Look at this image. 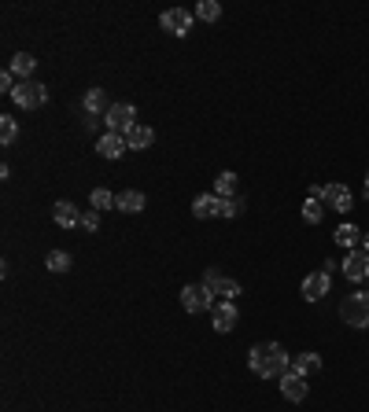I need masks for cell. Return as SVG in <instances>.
Listing matches in <instances>:
<instances>
[{
	"label": "cell",
	"instance_id": "ba28073f",
	"mask_svg": "<svg viewBox=\"0 0 369 412\" xmlns=\"http://www.w3.org/2000/svg\"><path fill=\"white\" fill-rule=\"evenodd\" d=\"M281 394L288 401H307V375H299L296 368H288L281 375Z\"/></svg>",
	"mask_w": 369,
	"mask_h": 412
},
{
	"label": "cell",
	"instance_id": "2e32d148",
	"mask_svg": "<svg viewBox=\"0 0 369 412\" xmlns=\"http://www.w3.org/2000/svg\"><path fill=\"white\" fill-rule=\"evenodd\" d=\"M126 147L130 144H126V137H119V133H104L100 140H96V151H100L104 158H119Z\"/></svg>",
	"mask_w": 369,
	"mask_h": 412
},
{
	"label": "cell",
	"instance_id": "f1b7e54d",
	"mask_svg": "<svg viewBox=\"0 0 369 412\" xmlns=\"http://www.w3.org/2000/svg\"><path fill=\"white\" fill-rule=\"evenodd\" d=\"M365 254H369V236H365Z\"/></svg>",
	"mask_w": 369,
	"mask_h": 412
},
{
	"label": "cell",
	"instance_id": "30bf717a",
	"mask_svg": "<svg viewBox=\"0 0 369 412\" xmlns=\"http://www.w3.org/2000/svg\"><path fill=\"white\" fill-rule=\"evenodd\" d=\"M329 284H332L329 273H310L307 280H303V299H307V302L325 299V294H329Z\"/></svg>",
	"mask_w": 369,
	"mask_h": 412
},
{
	"label": "cell",
	"instance_id": "83f0119b",
	"mask_svg": "<svg viewBox=\"0 0 369 412\" xmlns=\"http://www.w3.org/2000/svg\"><path fill=\"white\" fill-rule=\"evenodd\" d=\"M82 228H85V232H96V228H100V210L82 213Z\"/></svg>",
	"mask_w": 369,
	"mask_h": 412
},
{
	"label": "cell",
	"instance_id": "5bb4252c",
	"mask_svg": "<svg viewBox=\"0 0 369 412\" xmlns=\"http://www.w3.org/2000/svg\"><path fill=\"white\" fill-rule=\"evenodd\" d=\"M222 206H226V199H218V195H196L192 213L196 218H222Z\"/></svg>",
	"mask_w": 369,
	"mask_h": 412
},
{
	"label": "cell",
	"instance_id": "3957f363",
	"mask_svg": "<svg viewBox=\"0 0 369 412\" xmlns=\"http://www.w3.org/2000/svg\"><path fill=\"white\" fill-rule=\"evenodd\" d=\"M11 100L19 104L23 111H37V107L48 104V89L41 85V81H19L15 92H11Z\"/></svg>",
	"mask_w": 369,
	"mask_h": 412
},
{
	"label": "cell",
	"instance_id": "8992f818",
	"mask_svg": "<svg viewBox=\"0 0 369 412\" xmlns=\"http://www.w3.org/2000/svg\"><path fill=\"white\" fill-rule=\"evenodd\" d=\"M181 306L188 313H203V309H214V294L207 291L203 284H185L181 287Z\"/></svg>",
	"mask_w": 369,
	"mask_h": 412
},
{
	"label": "cell",
	"instance_id": "9c48e42d",
	"mask_svg": "<svg viewBox=\"0 0 369 412\" xmlns=\"http://www.w3.org/2000/svg\"><path fill=\"white\" fill-rule=\"evenodd\" d=\"M344 276L347 280H365L369 276V254L365 251H347V258H344Z\"/></svg>",
	"mask_w": 369,
	"mask_h": 412
},
{
	"label": "cell",
	"instance_id": "7402d4cb",
	"mask_svg": "<svg viewBox=\"0 0 369 412\" xmlns=\"http://www.w3.org/2000/svg\"><path fill=\"white\" fill-rule=\"evenodd\" d=\"M89 203H92V210H111V206H119V195H111V188H92Z\"/></svg>",
	"mask_w": 369,
	"mask_h": 412
},
{
	"label": "cell",
	"instance_id": "7c38bea8",
	"mask_svg": "<svg viewBox=\"0 0 369 412\" xmlns=\"http://www.w3.org/2000/svg\"><path fill=\"white\" fill-rule=\"evenodd\" d=\"M211 317H214V332L226 335V332H233V327H236V306L233 302H218L211 309Z\"/></svg>",
	"mask_w": 369,
	"mask_h": 412
},
{
	"label": "cell",
	"instance_id": "7a4b0ae2",
	"mask_svg": "<svg viewBox=\"0 0 369 412\" xmlns=\"http://www.w3.org/2000/svg\"><path fill=\"white\" fill-rule=\"evenodd\" d=\"M340 317H344V324H351V327H369V294H365V291L347 294L344 306H340Z\"/></svg>",
	"mask_w": 369,
	"mask_h": 412
},
{
	"label": "cell",
	"instance_id": "44dd1931",
	"mask_svg": "<svg viewBox=\"0 0 369 412\" xmlns=\"http://www.w3.org/2000/svg\"><path fill=\"white\" fill-rule=\"evenodd\" d=\"M192 15H196L200 23H218L222 19V4L218 0H200V4L192 8Z\"/></svg>",
	"mask_w": 369,
	"mask_h": 412
},
{
	"label": "cell",
	"instance_id": "5b68a950",
	"mask_svg": "<svg viewBox=\"0 0 369 412\" xmlns=\"http://www.w3.org/2000/svg\"><path fill=\"white\" fill-rule=\"evenodd\" d=\"M192 23H196V15L185 11V8H170V11L159 15V26H163L167 34H174V37H185L192 30Z\"/></svg>",
	"mask_w": 369,
	"mask_h": 412
},
{
	"label": "cell",
	"instance_id": "cb8c5ba5",
	"mask_svg": "<svg viewBox=\"0 0 369 412\" xmlns=\"http://www.w3.org/2000/svg\"><path fill=\"white\" fill-rule=\"evenodd\" d=\"M15 140H19V122H15V118H8V114H4V118H0V144H4V147H11Z\"/></svg>",
	"mask_w": 369,
	"mask_h": 412
},
{
	"label": "cell",
	"instance_id": "4fadbf2b",
	"mask_svg": "<svg viewBox=\"0 0 369 412\" xmlns=\"http://www.w3.org/2000/svg\"><path fill=\"white\" fill-rule=\"evenodd\" d=\"M322 203H329L332 210H351V188L347 185H325L322 188Z\"/></svg>",
	"mask_w": 369,
	"mask_h": 412
},
{
	"label": "cell",
	"instance_id": "d6986e66",
	"mask_svg": "<svg viewBox=\"0 0 369 412\" xmlns=\"http://www.w3.org/2000/svg\"><path fill=\"white\" fill-rule=\"evenodd\" d=\"M119 210L122 213H140L144 210V192H137V188L119 192Z\"/></svg>",
	"mask_w": 369,
	"mask_h": 412
},
{
	"label": "cell",
	"instance_id": "484cf974",
	"mask_svg": "<svg viewBox=\"0 0 369 412\" xmlns=\"http://www.w3.org/2000/svg\"><path fill=\"white\" fill-rule=\"evenodd\" d=\"M358 236H362V232H358L355 225H340V228H336V243H340V246H347V251L358 243Z\"/></svg>",
	"mask_w": 369,
	"mask_h": 412
},
{
	"label": "cell",
	"instance_id": "ffe728a7",
	"mask_svg": "<svg viewBox=\"0 0 369 412\" xmlns=\"http://www.w3.org/2000/svg\"><path fill=\"white\" fill-rule=\"evenodd\" d=\"M292 368L299 375H314V372H322V357H317V354H296L292 357Z\"/></svg>",
	"mask_w": 369,
	"mask_h": 412
},
{
	"label": "cell",
	"instance_id": "9a60e30c",
	"mask_svg": "<svg viewBox=\"0 0 369 412\" xmlns=\"http://www.w3.org/2000/svg\"><path fill=\"white\" fill-rule=\"evenodd\" d=\"M52 218H56V225H59V228H74V225H82V213H78V206H74V203H67V199H59V203L52 206Z\"/></svg>",
	"mask_w": 369,
	"mask_h": 412
},
{
	"label": "cell",
	"instance_id": "f546056e",
	"mask_svg": "<svg viewBox=\"0 0 369 412\" xmlns=\"http://www.w3.org/2000/svg\"><path fill=\"white\" fill-rule=\"evenodd\" d=\"M365 192H369V173H365Z\"/></svg>",
	"mask_w": 369,
	"mask_h": 412
},
{
	"label": "cell",
	"instance_id": "d4e9b609",
	"mask_svg": "<svg viewBox=\"0 0 369 412\" xmlns=\"http://www.w3.org/2000/svg\"><path fill=\"white\" fill-rule=\"evenodd\" d=\"M44 266H48V273H67V269H71V254H67V251H52Z\"/></svg>",
	"mask_w": 369,
	"mask_h": 412
},
{
	"label": "cell",
	"instance_id": "277c9868",
	"mask_svg": "<svg viewBox=\"0 0 369 412\" xmlns=\"http://www.w3.org/2000/svg\"><path fill=\"white\" fill-rule=\"evenodd\" d=\"M107 133H119V137H126L130 129L137 125V111H133V104H115L107 111Z\"/></svg>",
	"mask_w": 369,
	"mask_h": 412
},
{
	"label": "cell",
	"instance_id": "ac0fdd59",
	"mask_svg": "<svg viewBox=\"0 0 369 412\" xmlns=\"http://www.w3.org/2000/svg\"><path fill=\"white\" fill-rule=\"evenodd\" d=\"M15 77H19V81H34V70H37V59L34 56H30V52H19V56H15L11 59V67H8Z\"/></svg>",
	"mask_w": 369,
	"mask_h": 412
},
{
	"label": "cell",
	"instance_id": "52a82bcc",
	"mask_svg": "<svg viewBox=\"0 0 369 412\" xmlns=\"http://www.w3.org/2000/svg\"><path fill=\"white\" fill-rule=\"evenodd\" d=\"M203 287L211 291V294H222V302H233L236 294H240V284H236V280L222 276L218 269H207V273H203Z\"/></svg>",
	"mask_w": 369,
	"mask_h": 412
},
{
	"label": "cell",
	"instance_id": "4316f807",
	"mask_svg": "<svg viewBox=\"0 0 369 412\" xmlns=\"http://www.w3.org/2000/svg\"><path fill=\"white\" fill-rule=\"evenodd\" d=\"M303 221H307V225L322 221V206H317V199H307V206H303Z\"/></svg>",
	"mask_w": 369,
	"mask_h": 412
},
{
	"label": "cell",
	"instance_id": "e0dca14e",
	"mask_svg": "<svg viewBox=\"0 0 369 412\" xmlns=\"http://www.w3.org/2000/svg\"><path fill=\"white\" fill-rule=\"evenodd\" d=\"M126 144H130L133 151H144V147H152V144H155V129L137 122V125L130 129V133H126Z\"/></svg>",
	"mask_w": 369,
	"mask_h": 412
},
{
	"label": "cell",
	"instance_id": "603a6c76",
	"mask_svg": "<svg viewBox=\"0 0 369 412\" xmlns=\"http://www.w3.org/2000/svg\"><path fill=\"white\" fill-rule=\"evenodd\" d=\"M236 192V173H218L214 177V195H218V199H229V195Z\"/></svg>",
	"mask_w": 369,
	"mask_h": 412
},
{
	"label": "cell",
	"instance_id": "8fae6325",
	"mask_svg": "<svg viewBox=\"0 0 369 412\" xmlns=\"http://www.w3.org/2000/svg\"><path fill=\"white\" fill-rule=\"evenodd\" d=\"M82 107H85V114H92V118H107V111L115 107L107 100V92L104 89H89L85 92V100H82Z\"/></svg>",
	"mask_w": 369,
	"mask_h": 412
},
{
	"label": "cell",
	"instance_id": "6da1fadb",
	"mask_svg": "<svg viewBox=\"0 0 369 412\" xmlns=\"http://www.w3.org/2000/svg\"><path fill=\"white\" fill-rule=\"evenodd\" d=\"M248 365H251V372L259 375V379H281L288 368H292L281 342H259V346H251Z\"/></svg>",
	"mask_w": 369,
	"mask_h": 412
}]
</instances>
